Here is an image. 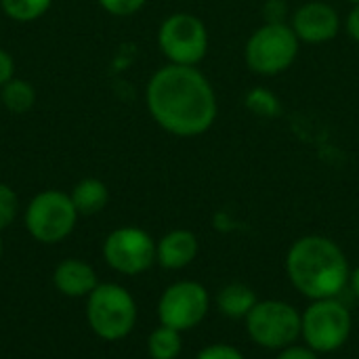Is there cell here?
I'll use <instances>...</instances> for the list:
<instances>
[{
  "instance_id": "obj_1",
  "label": "cell",
  "mask_w": 359,
  "mask_h": 359,
  "mask_svg": "<svg viewBox=\"0 0 359 359\" xmlns=\"http://www.w3.org/2000/svg\"><path fill=\"white\" fill-rule=\"evenodd\" d=\"M145 103L154 122L181 139L208 133L219 116L215 86L196 65L166 63L156 69L145 86Z\"/></svg>"
},
{
  "instance_id": "obj_2",
  "label": "cell",
  "mask_w": 359,
  "mask_h": 359,
  "mask_svg": "<svg viewBox=\"0 0 359 359\" xmlns=\"http://www.w3.org/2000/svg\"><path fill=\"white\" fill-rule=\"evenodd\" d=\"M286 276L307 299H337L349 284V261L343 248L326 236H303L286 255Z\"/></svg>"
},
{
  "instance_id": "obj_3",
  "label": "cell",
  "mask_w": 359,
  "mask_h": 359,
  "mask_svg": "<svg viewBox=\"0 0 359 359\" xmlns=\"http://www.w3.org/2000/svg\"><path fill=\"white\" fill-rule=\"evenodd\" d=\"M301 53V40L290 23H263L248 36L244 44L246 67L261 78L286 74Z\"/></svg>"
},
{
  "instance_id": "obj_4",
  "label": "cell",
  "mask_w": 359,
  "mask_h": 359,
  "mask_svg": "<svg viewBox=\"0 0 359 359\" xmlns=\"http://www.w3.org/2000/svg\"><path fill=\"white\" fill-rule=\"evenodd\" d=\"M86 322L99 339L122 341L135 330L137 303L124 286L99 284L86 297Z\"/></svg>"
},
{
  "instance_id": "obj_5",
  "label": "cell",
  "mask_w": 359,
  "mask_h": 359,
  "mask_svg": "<svg viewBox=\"0 0 359 359\" xmlns=\"http://www.w3.org/2000/svg\"><path fill=\"white\" fill-rule=\"evenodd\" d=\"M78 210L69 194L59 189H46L32 198L25 208L23 223L27 233L40 244L63 242L78 223Z\"/></svg>"
},
{
  "instance_id": "obj_6",
  "label": "cell",
  "mask_w": 359,
  "mask_h": 359,
  "mask_svg": "<svg viewBox=\"0 0 359 359\" xmlns=\"http://www.w3.org/2000/svg\"><path fill=\"white\" fill-rule=\"evenodd\" d=\"M158 46L168 63L198 67L208 55V27L194 13H172L158 27Z\"/></svg>"
},
{
  "instance_id": "obj_7",
  "label": "cell",
  "mask_w": 359,
  "mask_h": 359,
  "mask_svg": "<svg viewBox=\"0 0 359 359\" xmlns=\"http://www.w3.org/2000/svg\"><path fill=\"white\" fill-rule=\"evenodd\" d=\"M351 328V313L339 297L311 301V305L301 313V337L316 353L339 351L347 343Z\"/></svg>"
},
{
  "instance_id": "obj_8",
  "label": "cell",
  "mask_w": 359,
  "mask_h": 359,
  "mask_svg": "<svg viewBox=\"0 0 359 359\" xmlns=\"http://www.w3.org/2000/svg\"><path fill=\"white\" fill-rule=\"evenodd\" d=\"M244 322L250 341L269 351H282L301 337V313L286 301H259Z\"/></svg>"
},
{
  "instance_id": "obj_9",
  "label": "cell",
  "mask_w": 359,
  "mask_h": 359,
  "mask_svg": "<svg viewBox=\"0 0 359 359\" xmlns=\"http://www.w3.org/2000/svg\"><path fill=\"white\" fill-rule=\"evenodd\" d=\"M210 309L208 290L200 282L183 280L170 284L158 301V320L179 332L194 330L204 322Z\"/></svg>"
},
{
  "instance_id": "obj_10",
  "label": "cell",
  "mask_w": 359,
  "mask_h": 359,
  "mask_svg": "<svg viewBox=\"0 0 359 359\" xmlns=\"http://www.w3.org/2000/svg\"><path fill=\"white\" fill-rule=\"evenodd\" d=\"M103 259L122 276H139L156 263V242L141 227H118L103 242Z\"/></svg>"
},
{
  "instance_id": "obj_11",
  "label": "cell",
  "mask_w": 359,
  "mask_h": 359,
  "mask_svg": "<svg viewBox=\"0 0 359 359\" xmlns=\"http://www.w3.org/2000/svg\"><path fill=\"white\" fill-rule=\"evenodd\" d=\"M288 23L301 44H326L334 40L343 27L339 11L324 0H309L299 4L292 11Z\"/></svg>"
},
{
  "instance_id": "obj_12",
  "label": "cell",
  "mask_w": 359,
  "mask_h": 359,
  "mask_svg": "<svg viewBox=\"0 0 359 359\" xmlns=\"http://www.w3.org/2000/svg\"><path fill=\"white\" fill-rule=\"evenodd\" d=\"M200 244L194 231L172 229L156 242V263L164 269L177 271L191 265L198 257Z\"/></svg>"
},
{
  "instance_id": "obj_13",
  "label": "cell",
  "mask_w": 359,
  "mask_h": 359,
  "mask_svg": "<svg viewBox=\"0 0 359 359\" xmlns=\"http://www.w3.org/2000/svg\"><path fill=\"white\" fill-rule=\"evenodd\" d=\"M53 284L57 292H61L63 297L82 299V297H88L99 286V280H97L93 265H88L86 261L65 259L55 267Z\"/></svg>"
},
{
  "instance_id": "obj_14",
  "label": "cell",
  "mask_w": 359,
  "mask_h": 359,
  "mask_svg": "<svg viewBox=\"0 0 359 359\" xmlns=\"http://www.w3.org/2000/svg\"><path fill=\"white\" fill-rule=\"evenodd\" d=\"M257 303V292L246 284H227L217 292V309L229 320H246Z\"/></svg>"
},
{
  "instance_id": "obj_15",
  "label": "cell",
  "mask_w": 359,
  "mask_h": 359,
  "mask_svg": "<svg viewBox=\"0 0 359 359\" xmlns=\"http://www.w3.org/2000/svg\"><path fill=\"white\" fill-rule=\"evenodd\" d=\"M78 215L82 217H93L97 212H101L107 202H109V189L103 181L99 179H82L80 183H76V187L69 194Z\"/></svg>"
},
{
  "instance_id": "obj_16",
  "label": "cell",
  "mask_w": 359,
  "mask_h": 359,
  "mask_svg": "<svg viewBox=\"0 0 359 359\" xmlns=\"http://www.w3.org/2000/svg\"><path fill=\"white\" fill-rule=\"evenodd\" d=\"M0 99L2 105L11 114H25L34 107L36 103V90L27 80L21 78H11L2 88H0Z\"/></svg>"
},
{
  "instance_id": "obj_17",
  "label": "cell",
  "mask_w": 359,
  "mask_h": 359,
  "mask_svg": "<svg viewBox=\"0 0 359 359\" xmlns=\"http://www.w3.org/2000/svg\"><path fill=\"white\" fill-rule=\"evenodd\" d=\"M183 349V339L179 330L168 326H158L147 339V353L151 359H177Z\"/></svg>"
},
{
  "instance_id": "obj_18",
  "label": "cell",
  "mask_w": 359,
  "mask_h": 359,
  "mask_svg": "<svg viewBox=\"0 0 359 359\" xmlns=\"http://www.w3.org/2000/svg\"><path fill=\"white\" fill-rule=\"evenodd\" d=\"M244 107L252 116L263 118V120H276L282 114V101H280V97L273 90L265 88V86L250 88L244 95Z\"/></svg>"
},
{
  "instance_id": "obj_19",
  "label": "cell",
  "mask_w": 359,
  "mask_h": 359,
  "mask_svg": "<svg viewBox=\"0 0 359 359\" xmlns=\"http://www.w3.org/2000/svg\"><path fill=\"white\" fill-rule=\"evenodd\" d=\"M53 0H0L2 13L19 23H29L40 19L48 8Z\"/></svg>"
},
{
  "instance_id": "obj_20",
  "label": "cell",
  "mask_w": 359,
  "mask_h": 359,
  "mask_svg": "<svg viewBox=\"0 0 359 359\" xmlns=\"http://www.w3.org/2000/svg\"><path fill=\"white\" fill-rule=\"evenodd\" d=\"M17 208H19L17 194L6 183H0V231L11 227V223L17 217Z\"/></svg>"
},
{
  "instance_id": "obj_21",
  "label": "cell",
  "mask_w": 359,
  "mask_h": 359,
  "mask_svg": "<svg viewBox=\"0 0 359 359\" xmlns=\"http://www.w3.org/2000/svg\"><path fill=\"white\" fill-rule=\"evenodd\" d=\"M147 0H99L103 11H107L114 17H130L139 13L145 6Z\"/></svg>"
},
{
  "instance_id": "obj_22",
  "label": "cell",
  "mask_w": 359,
  "mask_h": 359,
  "mask_svg": "<svg viewBox=\"0 0 359 359\" xmlns=\"http://www.w3.org/2000/svg\"><path fill=\"white\" fill-rule=\"evenodd\" d=\"M263 19L267 23H288L290 6L286 0H265L263 4Z\"/></svg>"
},
{
  "instance_id": "obj_23",
  "label": "cell",
  "mask_w": 359,
  "mask_h": 359,
  "mask_svg": "<svg viewBox=\"0 0 359 359\" xmlns=\"http://www.w3.org/2000/svg\"><path fill=\"white\" fill-rule=\"evenodd\" d=\"M196 359H246L244 353L233 347V345H225V343H215V345H208L204 347Z\"/></svg>"
},
{
  "instance_id": "obj_24",
  "label": "cell",
  "mask_w": 359,
  "mask_h": 359,
  "mask_svg": "<svg viewBox=\"0 0 359 359\" xmlns=\"http://www.w3.org/2000/svg\"><path fill=\"white\" fill-rule=\"evenodd\" d=\"M276 359H320V358H318V353H316L313 349H309L307 345H305V347H303V345H290V347L282 349Z\"/></svg>"
},
{
  "instance_id": "obj_25",
  "label": "cell",
  "mask_w": 359,
  "mask_h": 359,
  "mask_svg": "<svg viewBox=\"0 0 359 359\" xmlns=\"http://www.w3.org/2000/svg\"><path fill=\"white\" fill-rule=\"evenodd\" d=\"M11 78H15V61H13V57L4 48H0V88Z\"/></svg>"
},
{
  "instance_id": "obj_26",
  "label": "cell",
  "mask_w": 359,
  "mask_h": 359,
  "mask_svg": "<svg viewBox=\"0 0 359 359\" xmlns=\"http://www.w3.org/2000/svg\"><path fill=\"white\" fill-rule=\"evenodd\" d=\"M345 32L353 42L359 44V4H351V11L345 17Z\"/></svg>"
},
{
  "instance_id": "obj_27",
  "label": "cell",
  "mask_w": 359,
  "mask_h": 359,
  "mask_svg": "<svg viewBox=\"0 0 359 359\" xmlns=\"http://www.w3.org/2000/svg\"><path fill=\"white\" fill-rule=\"evenodd\" d=\"M349 286H351L353 294L359 299V267H355V269L351 271V276H349Z\"/></svg>"
},
{
  "instance_id": "obj_28",
  "label": "cell",
  "mask_w": 359,
  "mask_h": 359,
  "mask_svg": "<svg viewBox=\"0 0 359 359\" xmlns=\"http://www.w3.org/2000/svg\"><path fill=\"white\" fill-rule=\"evenodd\" d=\"M2 250H4V246H2V238H0V257H2Z\"/></svg>"
},
{
  "instance_id": "obj_29",
  "label": "cell",
  "mask_w": 359,
  "mask_h": 359,
  "mask_svg": "<svg viewBox=\"0 0 359 359\" xmlns=\"http://www.w3.org/2000/svg\"><path fill=\"white\" fill-rule=\"evenodd\" d=\"M349 4H359V0H347Z\"/></svg>"
}]
</instances>
